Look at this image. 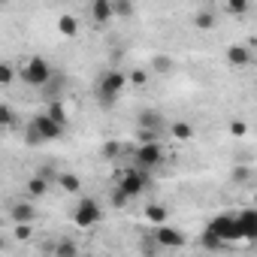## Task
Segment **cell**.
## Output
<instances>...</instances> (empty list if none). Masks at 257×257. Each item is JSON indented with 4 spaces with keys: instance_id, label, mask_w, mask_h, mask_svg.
Wrapping results in <instances>:
<instances>
[{
    "instance_id": "6da1fadb",
    "label": "cell",
    "mask_w": 257,
    "mask_h": 257,
    "mask_svg": "<svg viewBox=\"0 0 257 257\" xmlns=\"http://www.w3.org/2000/svg\"><path fill=\"white\" fill-rule=\"evenodd\" d=\"M127 82H131V76H127L124 70H106L100 76V82L94 85V94H97L100 106H112L121 97V91L127 88Z\"/></svg>"
},
{
    "instance_id": "7a4b0ae2",
    "label": "cell",
    "mask_w": 257,
    "mask_h": 257,
    "mask_svg": "<svg viewBox=\"0 0 257 257\" xmlns=\"http://www.w3.org/2000/svg\"><path fill=\"white\" fill-rule=\"evenodd\" d=\"M22 79H25L28 85H34V88H49V82L55 79V73H52V64H49L46 58L34 55V58H28V61L22 64Z\"/></svg>"
},
{
    "instance_id": "3957f363",
    "label": "cell",
    "mask_w": 257,
    "mask_h": 257,
    "mask_svg": "<svg viewBox=\"0 0 257 257\" xmlns=\"http://www.w3.org/2000/svg\"><path fill=\"white\" fill-rule=\"evenodd\" d=\"M146 188H149V173L146 170H140V167H134V170H124L121 176H118V194L121 197H127V200H134V197H140V194H146Z\"/></svg>"
},
{
    "instance_id": "277c9868",
    "label": "cell",
    "mask_w": 257,
    "mask_h": 257,
    "mask_svg": "<svg viewBox=\"0 0 257 257\" xmlns=\"http://www.w3.org/2000/svg\"><path fill=\"white\" fill-rule=\"evenodd\" d=\"M100 218H103V209H100V203L91 200V197H82V200L76 203V209H73V224H76V227H94Z\"/></svg>"
},
{
    "instance_id": "5b68a950",
    "label": "cell",
    "mask_w": 257,
    "mask_h": 257,
    "mask_svg": "<svg viewBox=\"0 0 257 257\" xmlns=\"http://www.w3.org/2000/svg\"><path fill=\"white\" fill-rule=\"evenodd\" d=\"M206 230H212L224 245L227 242H236L239 239V224H236V215H230V212H224V215H215L212 221H209V227Z\"/></svg>"
},
{
    "instance_id": "8992f818",
    "label": "cell",
    "mask_w": 257,
    "mask_h": 257,
    "mask_svg": "<svg viewBox=\"0 0 257 257\" xmlns=\"http://www.w3.org/2000/svg\"><path fill=\"white\" fill-rule=\"evenodd\" d=\"M161 161H164V152H161V146H158V143H146V146H140V149H137V167H140V170L152 173Z\"/></svg>"
},
{
    "instance_id": "52a82bcc",
    "label": "cell",
    "mask_w": 257,
    "mask_h": 257,
    "mask_svg": "<svg viewBox=\"0 0 257 257\" xmlns=\"http://www.w3.org/2000/svg\"><path fill=\"white\" fill-rule=\"evenodd\" d=\"M236 224H239V239L257 242V206L236 212Z\"/></svg>"
},
{
    "instance_id": "ba28073f",
    "label": "cell",
    "mask_w": 257,
    "mask_h": 257,
    "mask_svg": "<svg viewBox=\"0 0 257 257\" xmlns=\"http://www.w3.org/2000/svg\"><path fill=\"white\" fill-rule=\"evenodd\" d=\"M31 124H34L37 131H40L43 143H52V140H58V137L64 134V127H61V124H55V121H52V118H49L46 112H43V115H37V118H34Z\"/></svg>"
},
{
    "instance_id": "9c48e42d",
    "label": "cell",
    "mask_w": 257,
    "mask_h": 257,
    "mask_svg": "<svg viewBox=\"0 0 257 257\" xmlns=\"http://www.w3.org/2000/svg\"><path fill=\"white\" fill-rule=\"evenodd\" d=\"M155 242L158 245H164V248H182L185 245V233L182 230H176V227H158L155 230Z\"/></svg>"
},
{
    "instance_id": "30bf717a",
    "label": "cell",
    "mask_w": 257,
    "mask_h": 257,
    "mask_svg": "<svg viewBox=\"0 0 257 257\" xmlns=\"http://www.w3.org/2000/svg\"><path fill=\"white\" fill-rule=\"evenodd\" d=\"M10 218H13L16 224H31V221L37 218V212H34L31 200H19V203L10 206Z\"/></svg>"
},
{
    "instance_id": "8fae6325",
    "label": "cell",
    "mask_w": 257,
    "mask_h": 257,
    "mask_svg": "<svg viewBox=\"0 0 257 257\" xmlns=\"http://www.w3.org/2000/svg\"><path fill=\"white\" fill-rule=\"evenodd\" d=\"M112 16H115V10H112L109 0H97V4H91V19H94V28L109 25V22H112Z\"/></svg>"
},
{
    "instance_id": "7c38bea8",
    "label": "cell",
    "mask_w": 257,
    "mask_h": 257,
    "mask_svg": "<svg viewBox=\"0 0 257 257\" xmlns=\"http://www.w3.org/2000/svg\"><path fill=\"white\" fill-rule=\"evenodd\" d=\"M191 22H194L197 31H212V28L218 25V16H215L212 7H203V10H197V13L191 16Z\"/></svg>"
},
{
    "instance_id": "4fadbf2b",
    "label": "cell",
    "mask_w": 257,
    "mask_h": 257,
    "mask_svg": "<svg viewBox=\"0 0 257 257\" xmlns=\"http://www.w3.org/2000/svg\"><path fill=\"white\" fill-rule=\"evenodd\" d=\"M227 61L233 67H248L251 64V49L242 46V43H233V46H227Z\"/></svg>"
},
{
    "instance_id": "5bb4252c",
    "label": "cell",
    "mask_w": 257,
    "mask_h": 257,
    "mask_svg": "<svg viewBox=\"0 0 257 257\" xmlns=\"http://www.w3.org/2000/svg\"><path fill=\"white\" fill-rule=\"evenodd\" d=\"M49 182L46 179H40V176H34V179H28L25 182V200H40V197H46L49 194Z\"/></svg>"
},
{
    "instance_id": "9a60e30c",
    "label": "cell",
    "mask_w": 257,
    "mask_h": 257,
    "mask_svg": "<svg viewBox=\"0 0 257 257\" xmlns=\"http://www.w3.org/2000/svg\"><path fill=\"white\" fill-rule=\"evenodd\" d=\"M146 218H149L152 224L164 227V224H167V218H170V209H167V206H161V203H149V206H146Z\"/></svg>"
},
{
    "instance_id": "2e32d148",
    "label": "cell",
    "mask_w": 257,
    "mask_h": 257,
    "mask_svg": "<svg viewBox=\"0 0 257 257\" xmlns=\"http://www.w3.org/2000/svg\"><path fill=\"white\" fill-rule=\"evenodd\" d=\"M170 134L179 143H188V140H194V124H188V121H170Z\"/></svg>"
},
{
    "instance_id": "e0dca14e",
    "label": "cell",
    "mask_w": 257,
    "mask_h": 257,
    "mask_svg": "<svg viewBox=\"0 0 257 257\" xmlns=\"http://www.w3.org/2000/svg\"><path fill=\"white\" fill-rule=\"evenodd\" d=\"M140 127H143V131H155L158 134L161 127H164V118L158 112H152V109L149 112H140Z\"/></svg>"
},
{
    "instance_id": "ac0fdd59",
    "label": "cell",
    "mask_w": 257,
    "mask_h": 257,
    "mask_svg": "<svg viewBox=\"0 0 257 257\" xmlns=\"http://www.w3.org/2000/svg\"><path fill=\"white\" fill-rule=\"evenodd\" d=\"M58 185H61V191H67V194H79V191H82V179H79L76 173H61V176H58Z\"/></svg>"
},
{
    "instance_id": "d6986e66",
    "label": "cell",
    "mask_w": 257,
    "mask_h": 257,
    "mask_svg": "<svg viewBox=\"0 0 257 257\" xmlns=\"http://www.w3.org/2000/svg\"><path fill=\"white\" fill-rule=\"evenodd\" d=\"M46 115H49L55 124H61V127L67 124V109L61 106V100H52V103H46Z\"/></svg>"
},
{
    "instance_id": "ffe728a7",
    "label": "cell",
    "mask_w": 257,
    "mask_h": 257,
    "mask_svg": "<svg viewBox=\"0 0 257 257\" xmlns=\"http://www.w3.org/2000/svg\"><path fill=\"white\" fill-rule=\"evenodd\" d=\"M55 257H79V248L73 239H58L55 242Z\"/></svg>"
},
{
    "instance_id": "44dd1931",
    "label": "cell",
    "mask_w": 257,
    "mask_h": 257,
    "mask_svg": "<svg viewBox=\"0 0 257 257\" xmlns=\"http://www.w3.org/2000/svg\"><path fill=\"white\" fill-rule=\"evenodd\" d=\"M58 28H61L64 37H76V31H79V19H76V16H61Z\"/></svg>"
},
{
    "instance_id": "7402d4cb",
    "label": "cell",
    "mask_w": 257,
    "mask_h": 257,
    "mask_svg": "<svg viewBox=\"0 0 257 257\" xmlns=\"http://www.w3.org/2000/svg\"><path fill=\"white\" fill-rule=\"evenodd\" d=\"M176 64H173V58H167V55H155L152 58V73H170Z\"/></svg>"
},
{
    "instance_id": "603a6c76",
    "label": "cell",
    "mask_w": 257,
    "mask_h": 257,
    "mask_svg": "<svg viewBox=\"0 0 257 257\" xmlns=\"http://www.w3.org/2000/svg\"><path fill=\"white\" fill-rule=\"evenodd\" d=\"M112 10H115V19H131L134 16V4H127V0H115Z\"/></svg>"
},
{
    "instance_id": "cb8c5ba5",
    "label": "cell",
    "mask_w": 257,
    "mask_h": 257,
    "mask_svg": "<svg viewBox=\"0 0 257 257\" xmlns=\"http://www.w3.org/2000/svg\"><path fill=\"white\" fill-rule=\"evenodd\" d=\"M200 242H203V248H209V251H218V248H224V242L212 233V230H206L203 236H200Z\"/></svg>"
},
{
    "instance_id": "d4e9b609",
    "label": "cell",
    "mask_w": 257,
    "mask_h": 257,
    "mask_svg": "<svg viewBox=\"0 0 257 257\" xmlns=\"http://www.w3.org/2000/svg\"><path fill=\"white\" fill-rule=\"evenodd\" d=\"M25 143H28V146H43V137H40V131H37L31 121H28V127H25Z\"/></svg>"
},
{
    "instance_id": "484cf974",
    "label": "cell",
    "mask_w": 257,
    "mask_h": 257,
    "mask_svg": "<svg viewBox=\"0 0 257 257\" xmlns=\"http://www.w3.org/2000/svg\"><path fill=\"white\" fill-rule=\"evenodd\" d=\"M0 124H4V127H13V124H16V112H13L10 103L0 106Z\"/></svg>"
},
{
    "instance_id": "4316f807",
    "label": "cell",
    "mask_w": 257,
    "mask_h": 257,
    "mask_svg": "<svg viewBox=\"0 0 257 257\" xmlns=\"http://www.w3.org/2000/svg\"><path fill=\"white\" fill-rule=\"evenodd\" d=\"M224 10H227V13H230V16H245V13H248V10H251V7H248V4H245V0H230V4H227V7H224Z\"/></svg>"
},
{
    "instance_id": "83f0119b",
    "label": "cell",
    "mask_w": 257,
    "mask_h": 257,
    "mask_svg": "<svg viewBox=\"0 0 257 257\" xmlns=\"http://www.w3.org/2000/svg\"><path fill=\"white\" fill-rule=\"evenodd\" d=\"M37 176H40V179H46V182L52 185V182H58V176H61V173H58L55 167H46V164H43V167L37 170Z\"/></svg>"
},
{
    "instance_id": "f1b7e54d",
    "label": "cell",
    "mask_w": 257,
    "mask_h": 257,
    "mask_svg": "<svg viewBox=\"0 0 257 257\" xmlns=\"http://www.w3.org/2000/svg\"><path fill=\"white\" fill-rule=\"evenodd\" d=\"M13 76H16L13 64H0V85H10V82H13Z\"/></svg>"
},
{
    "instance_id": "f546056e",
    "label": "cell",
    "mask_w": 257,
    "mask_h": 257,
    "mask_svg": "<svg viewBox=\"0 0 257 257\" xmlns=\"http://www.w3.org/2000/svg\"><path fill=\"white\" fill-rule=\"evenodd\" d=\"M127 76H131V82H134L137 88H143V85L149 82V73H146V70H131V73H127Z\"/></svg>"
},
{
    "instance_id": "4dcf8cb0",
    "label": "cell",
    "mask_w": 257,
    "mask_h": 257,
    "mask_svg": "<svg viewBox=\"0 0 257 257\" xmlns=\"http://www.w3.org/2000/svg\"><path fill=\"white\" fill-rule=\"evenodd\" d=\"M248 179H251V170H248V167H239V170L233 173V182H248Z\"/></svg>"
},
{
    "instance_id": "1f68e13d",
    "label": "cell",
    "mask_w": 257,
    "mask_h": 257,
    "mask_svg": "<svg viewBox=\"0 0 257 257\" xmlns=\"http://www.w3.org/2000/svg\"><path fill=\"white\" fill-rule=\"evenodd\" d=\"M16 239H19V242L31 239V227H28V224H19V227H16Z\"/></svg>"
},
{
    "instance_id": "d6a6232c",
    "label": "cell",
    "mask_w": 257,
    "mask_h": 257,
    "mask_svg": "<svg viewBox=\"0 0 257 257\" xmlns=\"http://www.w3.org/2000/svg\"><path fill=\"white\" fill-rule=\"evenodd\" d=\"M230 131H233V137H245V131H248V127H245L242 121H233V124H230Z\"/></svg>"
},
{
    "instance_id": "836d02e7",
    "label": "cell",
    "mask_w": 257,
    "mask_h": 257,
    "mask_svg": "<svg viewBox=\"0 0 257 257\" xmlns=\"http://www.w3.org/2000/svg\"><path fill=\"white\" fill-rule=\"evenodd\" d=\"M118 152H121V149H118V143H106V146H103V155H106V158H115Z\"/></svg>"
},
{
    "instance_id": "e575fe53",
    "label": "cell",
    "mask_w": 257,
    "mask_h": 257,
    "mask_svg": "<svg viewBox=\"0 0 257 257\" xmlns=\"http://www.w3.org/2000/svg\"><path fill=\"white\" fill-rule=\"evenodd\" d=\"M254 206H257V194H254Z\"/></svg>"
}]
</instances>
